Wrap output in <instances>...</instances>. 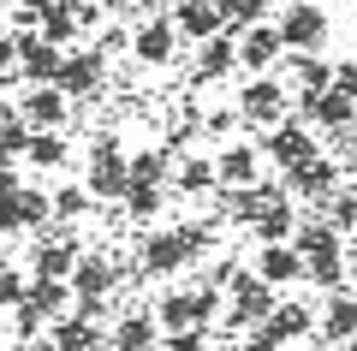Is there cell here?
I'll return each instance as SVG.
<instances>
[{
  "instance_id": "6da1fadb",
  "label": "cell",
  "mask_w": 357,
  "mask_h": 351,
  "mask_svg": "<svg viewBox=\"0 0 357 351\" xmlns=\"http://www.w3.org/2000/svg\"><path fill=\"white\" fill-rule=\"evenodd\" d=\"M238 119L244 126H280L286 113H292V89H286V77H274V72H262V77H244L238 84Z\"/></svg>"
},
{
  "instance_id": "7a4b0ae2",
  "label": "cell",
  "mask_w": 357,
  "mask_h": 351,
  "mask_svg": "<svg viewBox=\"0 0 357 351\" xmlns=\"http://www.w3.org/2000/svg\"><path fill=\"white\" fill-rule=\"evenodd\" d=\"M274 30H280V48L286 54H321V48H328V36H333V18L321 13L316 0H292Z\"/></svg>"
},
{
  "instance_id": "3957f363",
  "label": "cell",
  "mask_w": 357,
  "mask_h": 351,
  "mask_svg": "<svg viewBox=\"0 0 357 351\" xmlns=\"http://www.w3.org/2000/svg\"><path fill=\"white\" fill-rule=\"evenodd\" d=\"M84 191H89V202H119V197H126V149H119L114 131H102V137H96Z\"/></svg>"
},
{
  "instance_id": "277c9868",
  "label": "cell",
  "mask_w": 357,
  "mask_h": 351,
  "mask_svg": "<svg viewBox=\"0 0 357 351\" xmlns=\"http://www.w3.org/2000/svg\"><path fill=\"white\" fill-rule=\"evenodd\" d=\"M54 89H60L66 101H96L107 89V54L102 48H77L60 60V77H54Z\"/></svg>"
},
{
  "instance_id": "5b68a950",
  "label": "cell",
  "mask_w": 357,
  "mask_h": 351,
  "mask_svg": "<svg viewBox=\"0 0 357 351\" xmlns=\"http://www.w3.org/2000/svg\"><path fill=\"white\" fill-rule=\"evenodd\" d=\"M274 304H280V298H274V286H262L256 274H244V268H238V274H232L227 327H232V334H250V327H262V322H268V310H274Z\"/></svg>"
},
{
  "instance_id": "8992f818",
  "label": "cell",
  "mask_w": 357,
  "mask_h": 351,
  "mask_svg": "<svg viewBox=\"0 0 357 351\" xmlns=\"http://www.w3.org/2000/svg\"><path fill=\"white\" fill-rule=\"evenodd\" d=\"M54 214H48V191L36 185H18L0 197V239H13V232H42Z\"/></svg>"
},
{
  "instance_id": "52a82bcc",
  "label": "cell",
  "mask_w": 357,
  "mask_h": 351,
  "mask_svg": "<svg viewBox=\"0 0 357 351\" xmlns=\"http://www.w3.org/2000/svg\"><path fill=\"white\" fill-rule=\"evenodd\" d=\"M13 48H18L13 72L24 77V84H54V77H60L66 48H54L48 36H36V30H13Z\"/></svg>"
},
{
  "instance_id": "ba28073f",
  "label": "cell",
  "mask_w": 357,
  "mask_h": 351,
  "mask_svg": "<svg viewBox=\"0 0 357 351\" xmlns=\"http://www.w3.org/2000/svg\"><path fill=\"white\" fill-rule=\"evenodd\" d=\"M232 42H238V72H250V77H262V72H274V66L286 60V48H280V30L268 24H244V30H232Z\"/></svg>"
},
{
  "instance_id": "9c48e42d",
  "label": "cell",
  "mask_w": 357,
  "mask_h": 351,
  "mask_svg": "<svg viewBox=\"0 0 357 351\" xmlns=\"http://www.w3.org/2000/svg\"><path fill=\"white\" fill-rule=\"evenodd\" d=\"M119 274H126V268H119L114 256L77 251V262H72V274H66V286H72V298H102V304H107V292L119 286Z\"/></svg>"
},
{
  "instance_id": "30bf717a",
  "label": "cell",
  "mask_w": 357,
  "mask_h": 351,
  "mask_svg": "<svg viewBox=\"0 0 357 351\" xmlns=\"http://www.w3.org/2000/svg\"><path fill=\"white\" fill-rule=\"evenodd\" d=\"M262 155L286 173V167H304L310 155H321V149H316V131H304L298 119H280V126L262 131Z\"/></svg>"
},
{
  "instance_id": "8fae6325",
  "label": "cell",
  "mask_w": 357,
  "mask_h": 351,
  "mask_svg": "<svg viewBox=\"0 0 357 351\" xmlns=\"http://www.w3.org/2000/svg\"><path fill=\"white\" fill-rule=\"evenodd\" d=\"M137 268H143V274H178V268H191L178 226H149V232H143V244H137Z\"/></svg>"
},
{
  "instance_id": "7c38bea8",
  "label": "cell",
  "mask_w": 357,
  "mask_h": 351,
  "mask_svg": "<svg viewBox=\"0 0 357 351\" xmlns=\"http://www.w3.org/2000/svg\"><path fill=\"white\" fill-rule=\"evenodd\" d=\"M340 161H328V155H310L304 167H286L280 173V185H286V197H304V202H321L333 185H340Z\"/></svg>"
},
{
  "instance_id": "4fadbf2b",
  "label": "cell",
  "mask_w": 357,
  "mask_h": 351,
  "mask_svg": "<svg viewBox=\"0 0 357 351\" xmlns=\"http://www.w3.org/2000/svg\"><path fill=\"white\" fill-rule=\"evenodd\" d=\"M18 113H24L30 131H60L66 119H72V101H66L54 84H30L24 96H18Z\"/></svg>"
},
{
  "instance_id": "5bb4252c",
  "label": "cell",
  "mask_w": 357,
  "mask_h": 351,
  "mask_svg": "<svg viewBox=\"0 0 357 351\" xmlns=\"http://www.w3.org/2000/svg\"><path fill=\"white\" fill-rule=\"evenodd\" d=\"M173 36L178 42H208V36H220L227 30V18H220V6L215 0H173Z\"/></svg>"
},
{
  "instance_id": "9a60e30c",
  "label": "cell",
  "mask_w": 357,
  "mask_h": 351,
  "mask_svg": "<svg viewBox=\"0 0 357 351\" xmlns=\"http://www.w3.org/2000/svg\"><path fill=\"white\" fill-rule=\"evenodd\" d=\"M298 107H304V119H310L316 131H351V126H357V107H351L333 84L316 89V96H298Z\"/></svg>"
},
{
  "instance_id": "2e32d148",
  "label": "cell",
  "mask_w": 357,
  "mask_h": 351,
  "mask_svg": "<svg viewBox=\"0 0 357 351\" xmlns=\"http://www.w3.org/2000/svg\"><path fill=\"white\" fill-rule=\"evenodd\" d=\"M262 179V155L250 149V143H227V149L215 155V191H244Z\"/></svg>"
},
{
  "instance_id": "e0dca14e",
  "label": "cell",
  "mask_w": 357,
  "mask_h": 351,
  "mask_svg": "<svg viewBox=\"0 0 357 351\" xmlns=\"http://www.w3.org/2000/svg\"><path fill=\"white\" fill-rule=\"evenodd\" d=\"M72 262H77V244L66 239V226H54V239L42 232L36 251H30V274H36V280H66Z\"/></svg>"
},
{
  "instance_id": "ac0fdd59",
  "label": "cell",
  "mask_w": 357,
  "mask_h": 351,
  "mask_svg": "<svg viewBox=\"0 0 357 351\" xmlns=\"http://www.w3.org/2000/svg\"><path fill=\"white\" fill-rule=\"evenodd\" d=\"M131 54H137L143 66H173V54H178L173 24H167V18H143V24L131 30Z\"/></svg>"
},
{
  "instance_id": "d6986e66",
  "label": "cell",
  "mask_w": 357,
  "mask_h": 351,
  "mask_svg": "<svg viewBox=\"0 0 357 351\" xmlns=\"http://www.w3.org/2000/svg\"><path fill=\"white\" fill-rule=\"evenodd\" d=\"M250 274L262 280V286H298V280H304V256H298L292 244H262Z\"/></svg>"
},
{
  "instance_id": "ffe728a7",
  "label": "cell",
  "mask_w": 357,
  "mask_h": 351,
  "mask_svg": "<svg viewBox=\"0 0 357 351\" xmlns=\"http://www.w3.org/2000/svg\"><path fill=\"white\" fill-rule=\"evenodd\" d=\"M232 72H238V42H232V30L197 42V84H220V77H232Z\"/></svg>"
},
{
  "instance_id": "44dd1931",
  "label": "cell",
  "mask_w": 357,
  "mask_h": 351,
  "mask_svg": "<svg viewBox=\"0 0 357 351\" xmlns=\"http://www.w3.org/2000/svg\"><path fill=\"white\" fill-rule=\"evenodd\" d=\"M316 334L328 339V345H345V339L357 334V292H328V304H321V322H316Z\"/></svg>"
},
{
  "instance_id": "7402d4cb",
  "label": "cell",
  "mask_w": 357,
  "mask_h": 351,
  "mask_svg": "<svg viewBox=\"0 0 357 351\" xmlns=\"http://www.w3.org/2000/svg\"><path fill=\"white\" fill-rule=\"evenodd\" d=\"M48 339H54L60 351H102V327L89 322V315H77V310L54 315V322H48Z\"/></svg>"
},
{
  "instance_id": "603a6c76",
  "label": "cell",
  "mask_w": 357,
  "mask_h": 351,
  "mask_svg": "<svg viewBox=\"0 0 357 351\" xmlns=\"http://www.w3.org/2000/svg\"><path fill=\"white\" fill-rule=\"evenodd\" d=\"M155 339H161L155 315L149 310H126L114 322V334H107V345H114V351H155Z\"/></svg>"
},
{
  "instance_id": "cb8c5ba5",
  "label": "cell",
  "mask_w": 357,
  "mask_h": 351,
  "mask_svg": "<svg viewBox=\"0 0 357 351\" xmlns=\"http://www.w3.org/2000/svg\"><path fill=\"white\" fill-rule=\"evenodd\" d=\"M298 221H304V214L292 209V197H280V202H268V209H262V214L250 221V232H256L262 244H292Z\"/></svg>"
},
{
  "instance_id": "d4e9b609",
  "label": "cell",
  "mask_w": 357,
  "mask_h": 351,
  "mask_svg": "<svg viewBox=\"0 0 357 351\" xmlns=\"http://www.w3.org/2000/svg\"><path fill=\"white\" fill-rule=\"evenodd\" d=\"M310 327H316V315H310V304H274V310H268V322H262V334L268 339H280V345H292V339H304Z\"/></svg>"
},
{
  "instance_id": "484cf974",
  "label": "cell",
  "mask_w": 357,
  "mask_h": 351,
  "mask_svg": "<svg viewBox=\"0 0 357 351\" xmlns=\"http://www.w3.org/2000/svg\"><path fill=\"white\" fill-rule=\"evenodd\" d=\"M167 185H173L178 197H208V191H215V161H203V155H185V161H173Z\"/></svg>"
},
{
  "instance_id": "4316f807",
  "label": "cell",
  "mask_w": 357,
  "mask_h": 351,
  "mask_svg": "<svg viewBox=\"0 0 357 351\" xmlns=\"http://www.w3.org/2000/svg\"><path fill=\"white\" fill-rule=\"evenodd\" d=\"M48 214H54L60 226H77V221L89 214V191L77 185V179H60V185L48 191Z\"/></svg>"
},
{
  "instance_id": "83f0119b",
  "label": "cell",
  "mask_w": 357,
  "mask_h": 351,
  "mask_svg": "<svg viewBox=\"0 0 357 351\" xmlns=\"http://www.w3.org/2000/svg\"><path fill=\"white\" fill-rule=\"evenodd\" d=\"M66 155H72V143H66L60 131H30V149H24V161L36 167V173H60V167H66Z\"/></svg>"
},
{
  "instance_id": "f1b7e54d",
  "label": "cell",
  "mask_w": 357,
  "mask_h": 351,
  "mask_svg": "<svg viewBox=\"0 0 357 351\" xmlns=\"http://www.w3.org/2000/svg\"><path fill=\"white\" fill-rule=\"evenodd\" d=\"M24 304H36V310L54 322V315L72 310V286H66V280H36V274H30L24 280Z\"/></svg>"
},
{
  "instance_id": "f546056e",
  "label": "cell",
  "mask_w": 357,
  "mask_h": 351,
  "mask_svg": "<svg viewBox=\"0 0 357 351\" xmlns=\"http://www.w3.org/2000/svg\"><path fill=\"white\" fill-rule=\"evenodd\" d=\"M155 327L161 334H185V327H197V304H191V292H167L161 304H155Z\"/></svg>"
},
{
  "instance_id": "4dcf8cb0",
  "label": "cell",
  "mask_w": 357,
  "mask_h": 351,
  "mask_svg": "<svg viewBox=\"0 0 357 351\" xmlns=\"http://www.w3.org/2000/svg\"><path fill=\"white\" fill-rule=\"evenodd\" d=\"M292 251L304 256V262H310V256H333V251H340V232H333L328 221H298V232H292Z\"/></svg>"
},
{
  "instance_id": "1f68e13d",
  "label": "cell",
  "mask_w": 357,
  "mask_h": 351,
  "mask_svg": "<svg viewBox=\"0 0 357 351\" xmlns=\"http://www.w3.org/2000/svg\"><path fill=\"white\" fill-rule=\"evenodd\" d=\"M36 36H48L54 48H66V42L77 36V0H54L48 13L36 18Z\"/></svg>"
},
{
  "instance_id": "d6a6232c",
  "label": "cell",
  "mask_w": 357,
  "mask_h": 351,
  "mask_svg": "<svg viewBox=\"0 0 357 351\" xmlns=\"http://www.w3.org/2000/svg\"><path fill=\"white\" fill-rule=\"evenodd\" d=\"M321 221H328L340 239H345V232H357V191L351 185H333L328 197H321Z\"/></svg>"
},
{
  "instance_id": "836d02e7",
  "label": "cell",
  "mask_w": 357,
  "mask_h": 351,
  "mask_svg": "<svg viewBox=\"0 0 357 351\" xmlns=\"http://www.w3.org/2000/svg\"><path fill=\"white\" fill-rule=\"evenodd\" d=\"M167 173H173V149H137V155H126V179H137V185H167Z\"/></svg>"
},
{
  "instance_id": "e575fe53",
  "label": "cell",
  "mask_w": 357,
  "mask_h": 351,
  "mask_svg": "<svg viewBox=\"0 0 357 351\" xmlns=\"http://www.w3.org/2000/svg\"><path fill=\"white\" fill-rule=\"evenodd\" d=\"M328 77H333V66L321 60V54H292V77H286V84H292L298 96H316V89H328Z\"/></svg>"
},
{
  "instance_id": "d590c367",
  "label": "cell",
  "mask_w": 357,
  "mask_h": 351,
  "mask_svg": "<svg viewBox=\"0 0 357 351\" xmlns=\"http://www.w3.org/2000/svg\"><path fill=\"white\" fill-rule=\"evenodd\" d=\"M119 209L131 214V221H155L161 214V185H137V179H126V197H119Z\"/></svg>"
},
{
  "instance_id": "8d00e7d4",
  "label": "cell",
  "mask_w": 357,
  "mask_h": 351,
  "mask_svg": "<svg viewBox=\"0 0 357 351\" xmlns=\"http://www.w3.org/2000/svg\"><path fill=\"white\" fill-rule=\"evenodd\" d=\"M345 274H351L345 251H333V256H310V262H304V280H310V286H321V292H340Z\"/></svg>"
},
{
  "instance_id": "74e56055",
  "label": "cell",
  "mask_w": 357,
  "mask_h": 351,
  "mask_svg": "<svg viewBox=\"0 0 357 351\" xmlns=\"http://www.w3.org/2000/svg\"><path fill=\"white\" fill-rule=\"evenodd\" d=\"M30 149V126H24V113L6 107L0 113V161H18V155Z\"/></svg>"
},
{
  "instance_id": "f35d334b",
  "label": "cell",
  "mask_w": 357,
  "mask_h": 351,
  "mask_svg": "<svg viewBox=\"0 0 357 351\" xmlns=\"http://www.w3.org/2000/svg\"><path fill=\"white\" fill-rule=\"evenodd\" d=\"M220 18H227V30H244V24H262L268 18V0H215Z\"/></svg>"
},
{
  "instance_id": "ab89813d",
  "label": "cell",
  "mask_w": 357,
  "mask_h": 351,
  "mask_svg": "<svg viewBox=\"0 0 357 351\" xmlns=\"http://www.w3.org/2000/svg\"><path fill=\"white\" fill-rule=\"evenodd\" d=\"M48 334V315L36 310V304H13V339L18 345H30V339H42Z\"/></svg>"
},
{
  "instance_id": "60d3db41",
  "label": "cell",
  "mask_w": 357,
  "mask_h": 351,
  "mask_svg": "<svg viewBox=\"0 0 357 351\" xmlns=\"http://www.w3.org/2000/svg\"><path fill=\"white\" fill-rule=\"evenodd\" d=\"M24 280H30V274H18V268L0 256V315L13 310V304H24Z\"/></svg>"
},
{
  "instance_id": "b9f144b4",
  "label": "cell",
  "mask_w": 357,
  "mask_h": 351,
  "mask_svg": "<svg viewBox=\"0 0 357 351\" xmlns=\"http://www.w3.org/2000/svg\"><path fill=\"white\" fill-rule=\"evenodd\" d=\"M178 239H185V256H191V262H197V256H208V244H215V239H208V226H197V221L178 226Z\"/></svg>"
},
{
  "instance_id": "7bdbcfd3",
  "label": "cell",
  "mask_w": 357,
  "mask_h": 351,
  "mask_svg": "<svg viewBox=\"0 0 357 351\" xmlns=\"http://www.w3.org/2000/svg\"><path fill=\"white\" fill-rule=\"evenodd\" d=\"M161 351H208V327H185V334H167Z\"/></svg>"
},
{
  "instance_id": "ee69618b",
  "label": "cell",
  "mask_w": 357,
  "mask_h": 351,
  "mask_svg": "<svg viewBox=\"0 0 357 351\" xmlns=\"http://www.w3.org/2000/svg\"><path fill=\"white\" fill-rule=\"evenodd\" d=\"M328 84H333V89H340V96H345V101L357 107V60H340V66H333V77H328Z\"/></svg>"
},
{
  "instance_id": "f6af8a7d",
  "label": "cell",
  "mask_w": 357,
  "mask_h": 351,
  "mask_svg": "<svg viewBox=\"0 0 357 351\" xmlns=\"http://www.w3.org/2000/svg\"><path fill=\"white\" fill-rule=\"evenodd\" d=\"M203 126L215 131V137H232V131H238L244 119H238V107H215V113H208V119H203Z\"/></svg>"
},
{
  "instance_id": "bcb514c9",
  "label": "cell",
  "mask_w": 357,
  "mask_h": 351,
  "mask_svg": "<svg viewBox=\"0 0 357 351\" xmlns=\"http://www.w3.org/2000/svg\"><path fill=\"white\" fill-rule=\"evenodd\" d=\"M54 0H18V30H36V18L48 13Z\"/></svg>"
},
{
  "instance_id": "7dc6e473",
  "label": "cell",
  "mask_w": 357,
  "mask_h": 351,
  "mask_svg": "<svg viewBox=\"0 0 357 351\" xmlns=\"http://www.w3.org/2000/svg\"><path fill=\"white\" fill-rule=\"evenodd\" d=\"M238 351H286V345H280V339H268L262 327H250V334L238 339Z\"/></svg>"
},
{
  "instance_id": "c3c4849f",
  "label": "cell",
  "mask_w": 357,
  "mask_h": 351,
  "mask_svg": "<svg viewBox=\"0 0 357 351\" xmlns=\"http://www.w3.org/2000/svg\"><path fill=\"white\" fill-rule=\"evenodd\" d=\"M114 48H131V30L126 24H107L102 30V54H114Z\"/></svg>"
},
{
  "instance_id": "681fc988",
  "label": "cell",
  "mask_w": 357,
  "mask_h": 351,
  "mask_svg": "<svg viewBox=\"0 0 357 351\" xmlns=\"http://www.w3.org/2000/svg\"><path fill=\"white\" fill-rule=\"evenodd\" d=\"M18 185H24V179H18V167L0 161V197H6V191H18Z\"/></svg>"
},
{
  "instance_id": "f907efd6",
  "label": "cell",
  "mask_w": 357,
  "mask_h": 351,
  "mask_svg": "<svg viewBox=\"0 0 357 351\" xmlns=\"http://www.w3.org/2000/svg\"><path fill=\"white\" fill-rule=\"evenodd\" d=\"M13 60H18V48H13V36H0V72H13Z\"/></svg>"
},
{
  "instance_id": "816d5d0a",
  "label": "cell",
  "mask_w": 357,
  "mask_h": 351,
  "mask_svg": "<svg viewBox=\"0 0 357 351\" xmlns=\"http://www.w3.org/2000/svg\"><path fill=\"white\" fill-rule=\"evenodd\" d=\"M18 351H60V345H54V339L42 334V339H30V345H18Z\"/></svg>"
},
{
  "instance_id": "f5cc1de1",
  "label": "cell",
  "mask_w": 357,
  "mask_h": 351,
  "mask_svg": "<svg viewBox=\"0 0 357 351\" xmlns=\"http://www.w3.org/2000/svg\"><path fill=\"white\" fill-rule=\"evenodd\" d=\"M6 84H13V72H0V96H6Z\"/></svg>"
},
{
  "instance_id": "db71d44e",
  "label": "cell",
  "mask_w": 357,
  "mask_h": 351,
  "mask_svg": "<svg viewBox=\"0 0 357 351\" xmlns=\"http://www.w3.org/2000/svg\"><path fill=\"white\" fill-rule=\"evenodd\" d=\"M345 351H357V334H351V339H345Z\"/></svg>"
},
{
  "instance_id": "11a10c76",
  "label": "cell",
  "mask_w": 357,
  "mask_h": 351,
  "mask_svg": "<svg viewBox=\"0 0 357 351\" xmlns=\"http://www.w3.org/2000/svg\"><path fill=\"white\" fill-rule=\"evenodd\" d=\"M351 292H357V268H351Z\"/></svg>"
},
{
  "instance_id": "9f6ffc18",
  "label": "cell",
  "mask_w": 357,
  "mask_h": 351,
  "mask_svg": "<svg viewBox=\"0 0 357 351\" xmlns=\"http://www.w3.org/2000/svg\"><path fill=\"white\" fill-rule=\"evenodd\" d=\"M0 256H6V239H0Z\"/></svg>"
},
{
  "instance_id": "6f0895ef",
  "label": "cell",
  "mask_w": 357,
  "mask_h": 351,
  "mask_svg": "<svg viewBox=\"0 0 357 351\" xmlns=\"http://www.w3.org/2000/svg\"><path fill=\"white\" fill-rule=\"evenodd\" d=\"M0 13H6V0H0Z\"/></svg>"
}]
</instances>
